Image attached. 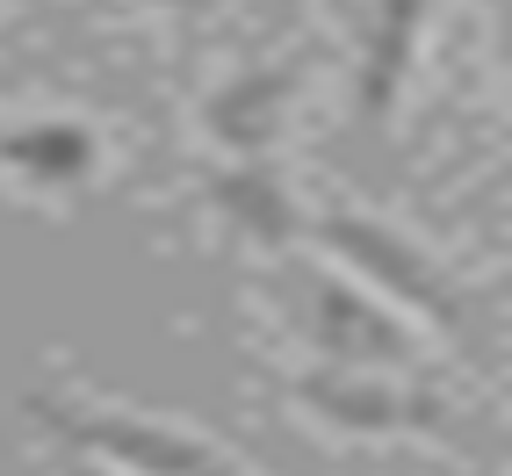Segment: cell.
<instances>
[{"label": "cell", "mask_w": 512, "mask_h": 476, "mask_svg": "<svg viewBox=\"0 0 512 476\" xmlns=\"http://www.w3.org/2000/svg\"><path fill=\"white\" fill-rule=\"evenodd\" d=\"M303 238L325 253V267L361 282L375 303H390V311L412 318L419 332L448 339V347H476V311H469L462 282L419 246V238H404L397 224L368 217V210H318L303 224Z\"/></svg>", "instance_id": "1"}, {"label": "cell", "mask_w": 512, "mask_h": 476, "mask_svg": "<svg viewBox=\"0 0 512 476\" xmlns=\"http://www.w3.org/2000/svg\"><path fill=\"white\" fill-rule=\"evenodd\" d=\"M65 455H87L116 476H246L238 455H224L217 440H202L174 419H145L123 404H80V397H22Z\"/></svg>", "instance_id": "2"}, {"label": "cell", "mask_w": 512, "mask_h": 476, "mask_svg": "<svg viewBox=\"0 0 512 476\" xmlns=\"http://www.w3.org/2000/svg\"><path fill=\"white\" fill-rule=\"evenodd\" d=\"M289 318L303 332V347L318 354V368H368V376H404L419 361V325L397 318L390 303H375L361 282H347L339 267H296Z\"/></svg>", "instance_id": "3"}, {"label": "cell", "mask_w": 512, "mask_h": 476, "mask_svg": "<svg viewBox=\"0 0 512 476\" xmlns=\"http://www.w3.org/2000/svg\"><path fill=\"white\" fill-rule=\"evenodd\" d=\"M289 397L332 433H354V440H404V433H448V404L433 390H412L397 376H368V368H311L296 376Z\"/></svg>", "instance_id": "4"}, {"label": "cell", "mask_w": 512, "mask_h": 476, "mask_svg": "<svg viewBox=\"0 0 512 476\" xmlns=\"http://www.w3.org/2000/svg\"><path fill=\"white\" fill-rule=\"evenodd\" d=\"M296 87L303 73L289 58H260V65H238L231 80L210 87L202 101V138H210L224 159H260L282 145L289 130V109H296Z\"/></svg>", "instance_id": "5"}, {"label": "cell", "mask_w": 512, "mask_h": 476, "mask_svg": "<svg viewBox=\"0 0 512 476\" xmlns=\"http://www.w3.org/2000/svg\"><path fill=\"white\" fill-rule=\"evenodd\" d=\"M202 195H210V210L246 238V246L260 253H296L303 246V202L289 188V174L275 166V152H260V159H224L210 181H202Z\"/></svg>", "instance_id": "6"}, {"label": "cell", "mask_w": 512, "mask_h": 476, "mask_svg": "<svg viewBox=\"0 0 512 476\" xmlns=\"http://www.w3.org/2000/svg\"><path fill=\"white\" fill-rule=\"evenodd\" d=\"M101 174V138L80 116H22L0 123V181L29 195H80Z\"/></svg>", "instance_id": "7"}, {"label": "cell", "mask_w": 512, "mask_h": 476, "mask_svg": "<svg viewBox=\"0 0 512 476\" xmlns=\"http://www.w3.org/2000/svg\"><path fill=\"white\" fill-rule=\"evenodd\" d=\"M426 15H433V0H368V15H361V87H354L361 130H383L397 116L404 87H412V65H419V44H426Z\"/></svg>", "instance_id": "8"}, {"label": "cell", "mask_w": 512, "mask_h": 476, "mask_svg": "<svg viewBox=\"0 0 512 476\" xmlns=\"http://www.w3.org/2000/svg\"><path fill=\"white\" fill-rule=\"evenodd\" d=\"M58 476H116V469H101V462H87V455H65Z\"/></svg>", "instance_id": "9"}, {"label": "cell", "mask_w": 512, "mask_h": 476, "mask_svg": "<svg viewBox=\"0 0 512 476\" xmlns=\"http://www.w3.org/2000/svg\"><path fill=\"white\" fill-rule=\"evenodd\" d=\"M159 8H174V15H188V22H195V15H202V0H159Z\"/></svg>", "instance_id": "10"}]
</instances>
